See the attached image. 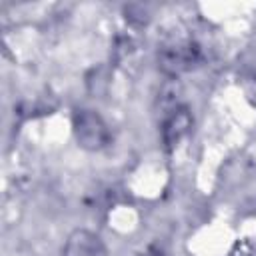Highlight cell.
I'll return each instance as SVG.
<instances>
[{
	"label": "cell",
	"mask_w": 256,
	"mask_h": 256,
	"mask_svg": "<svg viewBox=\"0 0 256 256\" xmlns=\"http://www.w3.org/2000/svg\"><path fill=\"white\" fill-rule=\"evenodd\" d=\"M76 130H78V138L84 142V146L98 148L106 142V128L100 122V118L94 114L84 112L76 122Z\"/></svg>",
	"instance_id": "1"
},
{
	"label": "cell",
	"mask_w": 256,
	"mask_h": 256,
	"mask_svg": "<svg viewBox=\"0 0 256 256\" xmlns=\"http://www.w3.org/2000/svg\"><path fill=\"white\" fill-rule=\"evenodd\" d=\"M188 126H190V118H188L186 110L176 112V114L172 116V120L166 124V128H164V134H166L168 144L178 142V140H180V136H182V134L188 130Z\"/></svg>",
	"instance_id": "2"
}]
</instances>
